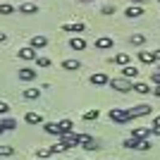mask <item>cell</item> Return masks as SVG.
I'll use <instances>...</instances> for the list:
<instances>
[{
	"label": "cell",
	"mask_w": 160,
	"mask_h": 160,
	"mask_svg": "<svg viewBox=\"0 0 160 160\" xmlns=\"http://www.w3.org/2000/svg\"><path fill=\"white\" fill-rule=\"evenodd\" d=\"M151 110H153L151 105H146V103H141V105H134V108H129V110H127V115H129V120H136V117H143V115H151Z\"/></svg>",
	"instance_id": "277c9868"
},
{
	"label": "cell",
	"mask_w": 160,
	"mask_h": 160,
	"mask_svg": "<svg viewBox=\"0 0 160 160\" xmlns=\"http://www.w3.org/2000/svg\"><path fill=\"white\" fill-rule=\"evenodd\" d=\"M112 46H115V41L110 38V36H100V38H96V48H98V50H110Z\"/></svg>",
	"instance_id": "52a82bcc"
},
{
	"label": "cell",
	"mask_w": 160,
	"mask_h": 160,
	"mask_svg": "<svg viewBox=\"0 0 160 160\" xmlns=\"http://www.w3.org/2000/svg\"><path fill=\"white\" fill-rule=\"evenodd\" d=\"M134 91H136V93H143V96H146V93H151V91H153V88H151V86H148V84H141V81H136V84H134Z\"/></svg>",
	"instance_id": "603a6c76"
},
{
	"label": "cell",
	"mask_w": 160,
	"mask_h": 160,
	"mask_svg": "<svg viewBox=\"0 0 160 160\" xmlns=\"http://www.w3.org/2000/svg\"><path fill=\"white\" fill-rule=\"evenodd\" d=\"M0 134H2V129H0Z\"/></svg>",
	"instance_id": "7bdbcfd3"
},
{
	"label": "cell",
	"mask_w": 160,
	"mask_h": 160,
	"mask_svg": "<svg viewBox=\"0 0 160 160\" xmlns=\"http://www.w3.org/2000/svg\"><path fill=\"white\" fill-rule=\"evenodd\" d=\"M79 141H81V134H77V132H69V134H62L58 143H60V146L67 151V148H72V146H79Z\"/></svg>",
	"instance_id": "7a4b0ae2"
},
{
	"label": "cell",
	"mask_w": 160,
	"mask_h": 160,
	"mask_svg": "<svg viewBox=\"0 0 160 160\" xmlns=\"http://www.w3.org/2000/svg\"><path fill=\"white\" fill-rule=\"evenodd\" d=\"M14 127H17V122L10 120V117H7V120H0V129H2V132H12Z\"/></svg>",
	"instance_id": "cb8c5ba5"
},
{
	"label": "cell",
	"mask_w": 160,
	"mask_h": 160,
	"mask_svg": "<svg viewBox=\"0 0 160 160\" xmlns=\"http://www.w3.org/2000/svg\"><path fill=\"white\" fill-rule=\"evenodd\" d=\"M151 134H155V136H160V127H151Z\"/></svg>",
	"instance_id": "d590c367"
},
{
	"label": "cell",
	"mask_w": 160,
	"mask_h": 160,
	"mask_svg": "<svg viewBox=\"0 0 160 160\" xmlns=\"http://www.w3.org/2000/svg\"><path fill=\"white\" fill-rule=\"evenodd\" d=\"M36 62H38V67H50V60H48V58H36Z\"/></svg>",
	"instance_id": "1f68e13d"
},
{
	"label": "cell",
	"mask_w": 160,
	"mask_h": 160,
	"mask_svg": "<svg viewBox=\"0 0 160 160\" xmlns=\"http://www.w3.org/2000/svg\"><path fill=\"white\" fill-rule=\"evenodd\" d=\"M110 120L117 122V124H127V122H132V120H129V115H127V110H120V108H112V110H110Z\"/></svg>",
	"instance_id": "5b68a950"
},
{
	"label": "cell",
	"mask_w": 160,
	"mask_h": 160,
	"mask_svg": "<svg viewBox=\"0 0 160 160\" xmlns=\"http://www.w3.org/2000/svg\"><path fill=\"white\" fill-rule=\"evenodd\" d=\"M5 41H7V36H5L2 31H0V43H5Z\"/></svg>",
	"instance_id": "f35d334b"
},
{
	"label": "cell",
	"mask_w": 160,
	"mask_h": 160,
	"mask_svg": "<svg viewBox=\"0 0 160 160\" xmlns=\"http://www.w3.org/2000/svg\"><path fill=\"white\" fill-rule=\"evenodd\" d=\"M148 136H151V127H136V129H132V139H136V141L148 139Z\"/></svg>",
	"instance_id": "9c48e42d"
},
{
	"label": "cell",
	"mask_w": 160,
	"mask_h": 160,
	"mask_svg": "<svg viewBox=\"0 0 160 160\" xmlns=\"http://www.w3.org/2000/svg\"><path fill=\"white\" fill-rule=\"evenodd\" d=\"M19 58H22V60H36L38 53H36L31 46H27V48H19Z\"/></svg>",
	"instance_id": "8fae6325"
},
{
	"label": "cell",
	"mask_w": 160,
	"mask_h": 160,
	"mask_svg": "<svg viewBox=\"0 0 160 160\" xmlns=\"http://www.w3.org/2000/svg\"><path fill=\"white\" fill-rule=\"evenodd\" d=\"M153 96H158V98H160V86H158V88H153Z\"/></svg>",
	"instance_id": "ab89813d"
},
{
	"label": "cell",
	"mask_w": 160,
	"mask_h": 160,
	"mask_svg": "<svg viewBox=\"0 0 160 160\" xmlns=\"http://www.w3.org/2000/svg\"><path fill=\"white\" fill-rule=\"evenodd\" d=\"M98 117H100V110H98V108H96V110H86V112H84V120H86V122L98 120Z\"/></svg>",
	"instance_id": "484cf974"
},
{
	"label": "cell",
	"mask_w": 160,
	"mask_h": 160,
	"mask_svg": "<svg viewBox=\"0 0 160 160\" xmlns=\"http://www.w3.org/2000/svg\"><path fill=\"white\" fill-rule=\"evenodd\" d=\"M143 41H146V36H143V33H134L132 38H129V43H132V46H141Z\"/></svg>",
	"instance_id": "4316f807"
},
{
	"label": "cell",
	"mask_w": 160,
	"mask_h": 160,
	"mask_svg": "<svg viewBox=\"0 0 160 160\" xmlns=\"http://www.w3.org/2000/svg\"><path fill=\"white\" fill-rule=\"evenodd\" d=\"M100 12H103V14H112V12H115V7H112V5H105Z\"/></svg>",
	"instance_id": "836d02e7"
},
{
	"label": "cell",
	"mask_w": 160,
	"mask_h": 160,
	"mask_svg": "<svg viewBox=\"0 0 160 160\" xmlns=\"http://www.w3.org/2000/svg\"><path fill=\"white\" fill-rule=\"evenodd\" d=\"M153 81H155V84H158V86H160V72H158V69H155V72H153Z\"/></svg>",
	"instance_id": "e575fe53"
},
{
	"label": "cell",
	"mask_w": 160,
	"mask_h": 160,
	"mask_svg": "<svg viewBox=\"0 0 160 160\" xmlns=\"http://www.w3.org/2000/svg\"><path fill=\"white\" fill-rule=\"evenodd\" d=\"M14 12V7L10 5V2H2V5H0V14H12Z\"/></svg>",
	"instance_id": "83f0119b"
},
{
	"label": "cell",
	"mask_w": 160,
	"mask_h": 160,
	"mask_svg": "<svg viewBox=\"0 0 160 160\" xmlns=\"http://www.w3.org/2000/svg\"><path fill=\"white\" fill-rule=\"evenodd\" d=\"M108 86L115 88V91H120V93H127V91H132L134 84L129 79H124V77H117V79H110V81H108Z\"/></svg>",
	"instance_id": "6da1fadb"
},
{
	"label": "cell",
	"mask_w": 160,
	"mask_h": 160,
	"mask_svg": "<svg viewBox=\"0 0 160 160\" xmlns=\"http://www.w3.org/2000/svg\"><path fill=\"white\" fill-rule=\"evenodd\" d=\"M153 127H160V115H158V117L153 120Z\"/></svg>",
	"instance_id": "8d00e7d4"
},
{
	"label": "cell",
	"mask_w": 160,
	"mask_h": 160,
	"mask_svg": "<svg viewBox=\"0 0 160 160\" xmlns=\"http://www.w3.org/2000/svg\"><path fill=\"white\" fill-rule=\"evenodd\" d=\"M69 48H72V50H84V48H86V41L79 38V36H74V38H69Z\"/></svg>",
	"instance_id": "2e32d148"
},
{
	"label": "cell",
	"mask_w": 160,
	"mask_h": 160,
	"mask_svg": "<svg viewBox=\"0 0 160 160\" xmlns=\"http://www.w3.org/2000/svg\"><path fill=\"white\" fill-rule=\"evenodd\" d=\"M91 84H93V86H108V74H103V72H96V74H91Z\"/></svg>",
	"instance_id": "ba28073f"
},
{
	"label": "cell",
	"mask_w": 160,
	"mask_h": 160,
	"mask_svg": "<svg viewBox=\"0 0 160 160\" xmlns=\"http://www.w3.org/2000/svg\"><path fill=\"white\" fill-rule=\"evenodd\" d=\"M72 127H74L72 120H60V122H58V132H60V136H62V134H69ZM60 136H58V139H60Z\"/></svg>",
	"instance_id": "5bb4252c"
},
{
	"label": "cell",
	"mask_w": 160,
	"mask_h": 160,
	"mask_svg": "<svg viewBox=\"0 0 160 160\" xmlns=\"http://www.w3.org/2000/svg\"><path fill=\"white\" fill-rule=\"evenodd\" d=\"M12 153H14L12 146H0V155H12Z\"/></svg>",
	"instance_id": "4dcf8cb0"
},
{
	"label": "cell",
	"mask_w": 160,
	"mask_h": 160,
	"mask_svg": "<svg viewBox=\"0 0 160 160\" xmlns=\"http://www.w3.org/2000/svg\"><path fill=\"white\" fill-rule=\"evenodd\" d=\"M24 122L27 124H43V115L41 112H27L24 115Z\"/></svg>",
	"instance_id": "7c38bea8"
},
{
	"label": "cell",
	"mask_w": 160,
	"mask_h": 160,
	"mask_svg": "<svg viewBox=\"0 0 160 160\" xmlns=\"http://www.w3.org/2000/svg\"><path fill=\"white\" fill-rule=\"evenodd\" d=\"M132 2H146V0H132Z\"/></svg>",
	"instance_id": "60d3db41"
},
{
	"label": "cell",
	"mask_w": 160,
	"mask_h": 160,
	"mask_svg": "<svg viewBox=\"0 0 160 160\" xmlns=\"http://www.w3.org/2000/svg\"><path fill=\"white\" fill-rule=\"evenodd\" d=\"M122 146H124V148H134V151H136V146H139V141H136V139H127L124 143H122Z\"/></svg>",
	"instance_id": "f546056e"
},
{
	"label": "cell",
	"mask_w": 160,
	"mask_h": 160,
	"mask_svg": "<svg viewBox=\"0 0 160 160\" xmlns=\"http://www.w3.org/2000/svg\"><path fill=\"white\" fill-rule=\"evenodd\" d=\"M139 60L143 62V65H151V62H155V58H153L151 50H141V53H139Z\"/></svg>",
	"instance_id": "ffe728a7"
},
{
	"label": "cell",
	"mask_w": 160,
	"mask_h": 160,
	"mask_svg": "<svg viewBox=\"0 0 160 160\" xmlns=\"http://www.w3.org/2000/svg\"><path fill=\"white\" fill-rule=\"evenodd\" d=\"M29 46H31L33 50H38V48H46V46H48V38H46V36H41V33H36V36H31Z\"/></svg>",
	"instance_id": "8992f818"
},
{
	"label": "cell",
	"mask_w": 160,
	"mask_h": 160,
	"mask_svg": "<svg viewBox=\"0 0 160 160\" xmlns=\"http://www.w3.org/2000/svg\"><path fill=\"white\" fill-rule=\"evenodd\" d=\"M43 129H46V134L60 136V132H58V122H43Z\"/></svg>",
	"instance_id": "44dd1931"
},
{
	"label": "cell",
	"mask_w": 160,
	"mask_h": 160,
	"mask_svg": "<svg viewBox=\"0 0 160 160\" xmlns=\"http://www.w3.org/2000/svg\"><path fill=\"white\" fill-rule=\"evenodd\" d=\"M84 22H74V24H62V31H84Z\"/></svg>",
	"instance_id": "d6986e66"
},
{
	"label": "cell",
	"mask_w": 160,
	"mask_h": 160,
	"mask_svg": "<svg viewBox=\"0 0 160 160\" xmlns=\"http://www.w3.org/2000/svg\"><path fill=\"white\" fill-rule=\"evenodd\" d=\"M19 79L22 81H33L36 79V69H31V67H19Z\"/></svg>",
	"instance_id": "30bf717a"
},
{
	"label": "cell",
	"mask_w": 160,
	"mask_h": 160,
	"mask_svg": "<svg viewBox=\"0 0 160 160\" xmlns=\"http://www.w3.org/2000/svg\"><path fill=\"white\" fill-rule=\"evenodd\" d=\"M62 69H67V72H77V69H81V62L79 60H62Z\"/></svg>",
	"instance_id": "9a60e30c"
},
{
	"label": "cell",
	"mask_w": 160,
	"mask_h": 160,
	"mask_svg": "<svg viewBox=\"0 0 160 160\" xmlns=\"http://www.w3.org/2000/svg\"><path fill=\"white\" fill-rule=\"evenodd\" d=\"M124 14H127V17H132V19H136V17H141V14H143V10H141L139 5H129L127 10H124Z\"/></svg>",
	"instance_id": "e0dca14e"
},
{
	"label": "cell",
	"mask_w": 160,
	"mask_h": 160,
	"mask_svg": "<svg viewBox=\"0 0 160 160\" xmlns=\"http://www.w3.org/2000/svg\"><path fill=\"white\" fill-rule=\"evenodd\" d=\"M158 2H160V0H158Z\"/></svg>",
	"instance_id": "ee69618b"
},
{
	"label": "cell",
	"mask_w": 160,
	"mask_h": 160,
	"mask_svg": "<svg viewBox=\"0 0 160 160\" xmlns=\"http://www.w3.org/2000/svg\"><path fill=\"white\" fill-rule=\"evenodd\" d=\"M19 12L22 14H36V12H38V7L33 5V2H24V5H19Z\"/></svg>",
	"instance_id": "ac0fdd59"
},
{
	"label": "cell",
	"mask_w": 160,
	"mask_h": 160,
	"mask_svg": "<svg viewBox=\"0 0 160 160\" xmlns=\"http://www.w3.org/2000/svg\"><path fill=\"white\" fill-rule=\"evenodd\" d=\"M153 58H155V60L160 62V50H153Z\"/></svg>",
	"instance_id": "74e56055"
},
{
	"label": "cell",
	"mask_w": 160,
	"mask_h": 160,
	"mask_svg": "<svg viewBox=\"0 0 160 160\" xmlns=\"http://www.w3.org/2000/svg\"><path fill=\"white\" fill-rule=\"evenodd\" d=\"M41 96V88H24V98L27 100H36Z\"/></svg>",
	"instance_id": "d4e9b609"
},
{
	"label": "cell",
	"mask_w": 160,
	"mask_h": 160,
	"mask_svg": "<svg viewBox=\"0 0 160 160\" xmlns=\"http://www.w3.org/2000/svg\"><path fill=\"white\" fill-rule=\"evenodd\" d=\"M81 2H93V0H81Z\"/></svg>",
	"instance_id": "b9f144b4"
},
{
	"label": "cell",
	"mask_w": 160,
	"mask_h": 160,
	"mask_svg": "<svg viewBox=\"0 0 160 160\" xmlns=\"http://www.w3.org/2000/svg\"><path fill=\"white\" fill-rule=\"evenodd\" d=\"M112 62H115V65H120V67H127V65H129V55H127V53H117Z\"/></svg>",
	"instance_id": "7402d4cb"
},
{
	"label": "cell",
	"mask_w": 160,
	"mask_h": 160,
	"mask_svg": "<svg viewBox=\"0 0 160 160\" xmlns=\"http://www.w3.org/2000/svg\"><path fill=\"white\" fill-rule=\"evenodd\" d=\"M79 148H84V151H88V153H93V151H98V148H100V143L93 139V136H88V134H81Z\"/></svg>",
	"instance_id": "3957f363"
},
{
	"label": "cell",
	"mask_w": 160,
	"mask_h": 160,
	"mask_svg": "<svg viewBox=\"0 0 160 160\" xmlns=\"http://www.w3.org/2000/svg\"><path fill=\"white\" fill-rule=\"evenodd\" d=\"M122 77L132 81V79H136V77H139V69H136L134 65H127V67H122Z\"/></svg>",
	"instance_id": "4fadbf2b"
},
{
	"label": "cell",
	"mask_w": 160,
	"mask_h": 160,
	"mask_svg": "<svg viewBox=\"0 0 160 160\" xmlns=\"http://www.w3.org/2000/svg\"><path fill=\"white\" fill-rule=\"evenodd\" d=\"M148 148H151V141H148V139H141L139 146H136V151H148Z\"/></svg>",
	"instance_id": "f1b7e54d"
},
{
	"label": "cell",
	"mask_w": 160,
	"mask_h": 160,
	"mask_svg": "<svg viewBox=\"0 0 160 160\" xmlns=\"http://www.w3.org/2000/svg\"><path fill=\"white\" fill-rule=\"evenodd\" d=\"M10 112V105H7L5 100H0V115H7Z\"/></svg>",
	"instance_id": "d6a6232c"
}]
</instances>
